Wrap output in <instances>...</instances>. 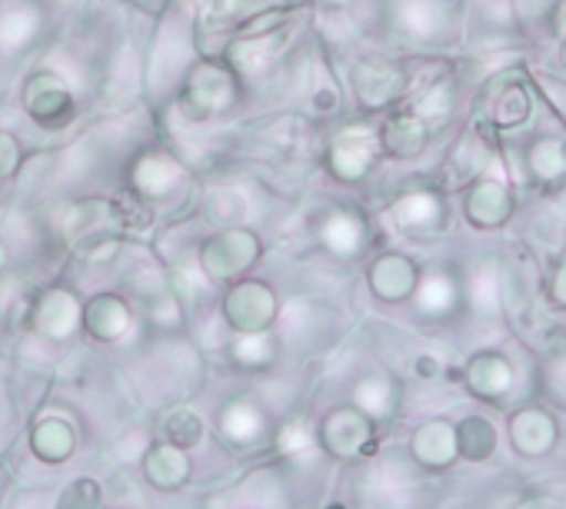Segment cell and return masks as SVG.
<instances>
[{
    "label": "cell",
    "mask_w": 566,
    "mask_h": 509,
    "mask_svg": "<svg viewBox=\"0 0 566 509\" xmlns=\"http://www.w3.org/2000/svg\"><path fill=\"white\" fill-rule=\"evenodd\" d=\"M120 223L114 206L104 200H87L77 203L64 213V233L74 246V253H81L84 261H107L117 250V236L111 233V226Z\"/></svg>",
    "instance_id": "6da1fadb"
},
{
    "label": "cell",
    "mask_w": 566,
    "mask_h": 509,
    "mask_svg": "<svg viewBox=\"0 0 566 509\" xmlns=\"http://www.w3.org/2000/svg\"><path fill=\"white\" fill-rule=\"evenodd\" d=\"M256 261H260V240L250 230H240V226H230V230L217 233L200 250V267L217 284L243 277Z\"/></svg>",
    "instance_id": "7a4b0ae2"
},
{
    "label": "cell",
    "mask_w": 566,
    "mask_h": 509,
    "mask_svg": "<svg viewBox=\"0 0 566 509\" xmlns=\"http://www.w3.org/2000/svg\"><path fill=\"white\" fill-rule=\"evenodd\" d=\"M374 420L357 406H337L321 420L317 446L327 449L334 459H357L374 449Z\"/></svg>",
    "instance_id": "3957f363"
},
{
    "label": "cell",
    "mask_w": 566,
    "mask_h": 509,
    "mask_svg": "<svg viewBox=\"0 0 566 509\" xmlns=\"http://www.w3.org/2000/svg\"><path fill=\"white\" fill-rule=\"evenodd\" d=\"M513 213H516V197L503 177L480 173L463 190V216L476 230H503L513 220Z\"/></svg>",
    "instance_id": "277c9868"
},
{
    "label": "cell",
    "mask_w": 566,
    "mask_h": 509,
    "mask_svg": "<svg viewBox=\"0 0 566 509\" xmlns=\"http://www.w3.org/2000/svg\"><path fill=\"white\" fill-rule=\"evenodd\" d=\"M223 317L237 333H256L270 330L276 317V297L266 284L260 280H240L233 290L223 297Z\"/></svg>",
    "instance_id": "5b68a950"
},
{
    "label": "cell",
    "mask_w": 566,
    "mask_h": 509,
    "mask_svg": "<svg viewBox=\"0 0 566 509\" xmlns=\"http://www.w3.org/2000/svg\"><path fill=\"white\" fill-rule=\"evenodd\" d=\"M230 100H233V77L217 64H200L190 71L187 91L180 97V110L190 120H207L220 114Z\"/></svg>",
    "instance_id": "8992f818"
},
{
    "label": "cell",
    "mask_w": 566,
    "mask_h": 509,
    "mask_svg": "<svg viewBox=\"0 0 566 509\" xmlns=\"http://www.w3.org/2000/svg\"><path fill=\"white\" fill-rule=\"evenodd\" d=\"M377 150H380V137L377 130H370L367 124H350L344 127L334 144H331V167L340 180H364L377 160Z\"/></svg>",
    "instance_id": "52a82bcc"
},
{
    "label": "cell",
    "mask_w": 566,
    "mask_h": 509,
    "mask_svg": "<svg viewBox=\"0 0 566 509\" xmlns=\"http://www.w3.org/2000/svg\"><path fill=\"white\" fill-rule=\"evenodd\" d=\"M533 117V94L530 84L520 74H503L500 81L490 84L486 94V120L500 130H516L523 124H530Z\"/></svg>",
    "instance_id": "ba28073f"
},
{
    "label": "cell",
    "mask_w": 566,
    "mask_h": 509,
    "mask_svg": "<svg viewBox=\"0 0 566 509\" xmlns=\"http://www.w3.org/2000/svg\"><path fill=\"white\" fill-rule=\"evenodd\" d=\"M81 317H84V304L71 290L57 287V290L41 294V300L34 304L31 324L41 337L64 343L81 330Z\"/></svg>",
    "instance_id": "9c48e42d"
},
{
    "label": "cell",
    "mask_w": 566,
    "mask_h": 509,
    "mask_svg": "<svg viewBox=\"0 0 566 509\" xmlns=\"http://www.w3.org/2000/svg\"><path fill=\"white\" fill-rule=\"evenodd\" d=\"M354 87L364 107L380 110L407 94V71L394 61H364L354 71Z\"/></svg>",
    "instance_id": "30bf717a"
},
{
    "label": "cell",
    "mask_w": 566,
    "mask_h": 509,
    "mask_svg": "<svg viewBox=\"0 0 566 509\" xmlns=\"http://www.w3.org/2000/svg\"><path fill=\"white\" fill-rule=\"evenodd\" d=\"M370 290L384 304H403L413 297L420 284V267L407 257V253H380L370 264Z\"/></svg>",
    "instance_id": "8fae6325"
},
{
    "label": "cell",
    "mask_w": 566,
    "mask_h": 509,
    "mask_svg": "<svg viewBox=\"0 0 566 509\" xmlns=\"http://www.w3.org/2000/svg\"><path fill=\"white\" fill-rule=\"evenodd\" d=\"M140 469H144V479L160 492L184 489L190 483V473H193L187 449H180L174 443H164V439L147 446V453L140 456Z\"/></svg>",
    "instance_id": "7c38bea8"
},
{
    "label": "cell",
    "mask_w": 566,
    "mask_h": 509,
    "mask_svg": "<svg viewBox=\"0 0 566 509\" xmlns=\"http://www.w3.org/2000/svg\"><path fill=\"white\" fill-rule=\"evenodd\" d=\"M24 104L31 110V117L44 127H57L74 114V100L71 91L64 87V81L57 74H34L28 81L24 91Z\"/></svg>",
    "instance_id": "4fadbf2b"
},
{
    "label": "cell",
    "mask_w": 566,
    "mask_h": 509,
    "mask_svg": "<svg viewBox=\"0 0 566 509\" xmlns=\"http://www.w3.org/2000/svg\"><path fill=\"white\" fill-rule=\"evenodd\" d=\"M526 177L539 187H559L566 180V137L563 134H539L523 150Z\"/></svg>",
    "instance_id": "5bb4252c"
},
{
    "label": "cell",
    "mask_w": 566,
    "mask_h": 509,
    "mask_svg": "<svg viewBox=\"0 0 566 509\" xmlns=\"http://www.w3.org/2000/svg\"><path fill=\"white\" fill-rule=\"evenodd\" d=\"M467 386L480 400H503L513 390V363L496 350H483L467 363Z\"/></svg>",
    "instance_id": "9a60e30c"
},
{
    "label": "cell",
    "mask_w": 566,
    "mask_h": 509,
    "mask_svg": "<svg viewBox=\"0 0 566 509\" xmlns=\"http://www.w3.org/2000/svg\"><path fill=\"white\" fill-rule=\"evenodd\" d=\"M77 443H81L77 426L64 416H44L31 430V453L48 466L67 463L77 453Z\"/></svg>",
    "instance_id": "2e32d148"
},
{
    "label": "cell",
    "mask_w": 566,
    "mask_h": 509,
    "mask_svg": "<svg viewBox=\"0 0 566 509\" xmlns=\"http://www.w3.org/2000/svg\"><path fill=\"white\" fill-rule=\"evenodd\" d=\"M510 436H513V446L523 456H543L546 449H553V443L559 436V426L546 410L523 406V410H516L510 416Z\"/></svg>",
    "instance_id": "e0dca14e"
},
{
    "label": "cell",
    "mask_w": 566,
    "mask_h": 509,
    "mask_svg": "<svg viewBox=\"0 0 566 509\" xmlns=\"http://www.w3.org/2000/svg\"><path fill=\"white\" fill-rule=\"evenodd\" d=\"M430 144V127L413 114V110H403V114H394L384 127H380V147L397 157V160H413L427 150Z\"/></svg>",
    "instance_id": "ac0fdd59"
},
{
    "label": "cell",
    "mask_w": 566,
    "mask_h": 509,
    "mask_svg": "<svg viewBox=\"0 0 566 509\" xmlns=\"http://www.w3.org/2000/svg\"><path fill=\"white\" fill-rule=\"evenodd\" d=\"M81 327H84L94 340L114 343V340H120V337L130 330V307H127L120 297H114V294H101V297H94V300L84 307Z\"/></svg>",
    "instance_id": "d6986e66"
},
{
    "label": "cell",
    "mask_w": 566,
    "mask_h": 509,
    "mask_svg": "<svg viewBox=\"0 0 566 509\" xmlns=\"http://www.w3.org/2000/svg\"><path fill=\"white\" fill-rule=\"evenodd\" d=\"M410 453L420 466L427 469H447L457 459V436H453V423L447 420H427L413 439H410Z\"/></svg>",
    "instance_id": "ffe728a7"
},
{
    "label": "cell",
    "mask_w": 566,
    "mask_h": 509,
    "mask_svg": "<svg viewBox=\"0 0 566 509\" xmlns=\"http://www.w3.org/2000/svg\"><path fill=\"white\" fill-rule=\"evenodd\" d=\"M400 230H437L447 223V200L437 190H410L394 203Z\"/></svg>",
    "instance_id": "44dd1931"
},
{
    "label": "cell",
    "mask_w": 566,
    "mask_h": 509,
    "mask_svg": "<svg viewBox=\"0 0 566 509\" xmlns=\"http://www.w3.org/2000/svg\"><path fill=\"white\" fill-rule=\"evenodd\" d=\"M283 47H287V31L276 28V31L250 34V38L237 41V44L230 47V61H233L243 74H263V71L280 57Z\"/></svg>",
    "instance_id": "7402d4cb"
},
{
    "label": "cell",
    "mask_w": 566,
    "mask_h": 509,
    "mask_svg": "<svg viewBox=\"0 0 566 509\" xmlns=\"http://www.w3.org/2000/svg\"><path fill=\"white\" fill-rule=\"evenodd\" d=\"M220 433L233 446H253L266 433V416L260 406H253L247 400H233L220 413Z\"/></svg>",
    "instance_id": "603a6c76"
},
{
    "label": "cell",
    "mask_w": 566,
    "mask_h": 509,
    "mask_svg": "<svg viewBox=\"0 0 566 509\" xmlns=\"http://www.w3.org/2000/svg\"><path fill=\"white\" fill-rule=\"evenodd\" d=\"M184 177V167L167 157V153H144L137 163H134V187L144 193V197H164L170 193Z\"/></svg>",
    "instance_id": "cb8c5ba5"
},
{
    "label": "cell",
    "mask_w": 566,
    "mask_h": 509,
    "mask_svg": "<svg viewBox=\"0 0 566 509\" xmlns=\"http://www.w3.org/2000/svg\"><path fill=\"white\" fill-rule=\"evenodd\" d=\"M413 300H417L420 314H427V317H447L460 304V284L447 271L420 274V284L413 290Z\"/></svg>",
    "instance_id": "d4e9b609"
},
{
    "label": "cell",
    "mask_w": 566,
    "mask_h": 509,
    "mask_svg": "<svg viewBox=\"0 0 566 509\" xmlns=\"http://www.w3.org/2000/svg\"><path fill=\"white\" fill-rule=\"evenodd\" d=\"M453 436H457V456L460 459L483 463V459H490L496 453V426L480 413L463 416L453 426Z\"/></svg>",
    "instance_id": "484cf974"
},
{
    "label": "cell",
    "mask_w": 566,
    "mask_h": 509,
    "mask_svg": "<svg viewBox=\"0 0 566 509\" xmlns=\"http://www.w3.org/2000/svg\"><path fill=\"white\" fill-rule=\"evenodd\" d=\"M321 236L327 243V250L340 253V257H354V253H360V246L367 243V226L357 213L350 210H334L324 226H321Z\"/></svg>",
    "instance_id": "4316f807"
},
{
    "label": "cell",
    "mask_w": 566,
    "mask_h": 509,
    "mask_svg": "<svg viewBox=\"0 0 566 509\" xmlns=\"http://www.w3.org/2000/svg\"><path fill=\"white\" fill-rule=\"evenodd\" d=\"M41 28L38 8L24 4V0H11V4L0 11V47L4 51H18L24 47Z\"/></svg>",
    "instance_id": "83f0119b"
},
{
    "label": "cell",
    "mask_w": 566,
    "mask_h": 509,
    "mask_svg": "<svg viewBox=\"0 0 566 509\" xmlns=\"http://www.w3.org/2000/svg\"><path fill=\"white\" fill-rule=\"evenodd\" d=\"M430 130L437 127V124H447L450 117H453V110H457V91H453V84L450 81H433L430 87H423L420 94H417V100H413V107H410Z\"/></svg>",
    "instance_id": "f1b7e54d"
},
{
    "label": "cell",
    "mask_w": 566,
    "mask_h": 509,
    "mask_svg": "<svg viewBox=\"0 0 566 509\" xmlns=\"http://www.w3.org/2000/svg\"><path fill=\"white\" fill-rule=\"evenodd\" d=\"M394 403H397V390L387 377H367L354 386V406L367 413L374 423L387 420L394 413Z\"/></svg>",
    "instance_id": "f546056e"
},
{
    "label": "cell",
    "mask_w": 566,
    "mask_h": 509,
    "mask_svg": "<svg viewBox=\"0 0 566 509\" xmlns=\"http://www.w3.org/2000/svg\"><path fill=\"white\" fill-rule=\"evenodd\" d=\"M440 4L437 0H403L400 4V28L417 38V41H430L440 31Z\"/></svg>",
    "instance_id": "4dcf8cb0"
},
{
    "label": "cell",
    "mask_w": 566,
    "mask_h": 509,
    "mask_svg": "<svg viewBox=\"0 0 566 509\" xmlns=\"http://www.w3.org/2000/svg\"><path fill=\"white\" fill-rule=\"evenodd\" d=\"M233 360L247 370H263L273 363L276 357V340L270 337V330H256V333H237L233 347H230Z\"/></svg>",
    "instance_id": "1f68e13d"
},
{
    "label": "cell",
    "mask_w": 566,
    "mask_h": 509,
    "mask_svg": "<svg viewBox=\"0 0 566 509\" xmlns=\"http://www.w3.org/2000/svg\"><path fill=\"white\" fill-rule=\"evenodd\" d=\"M160 433H164V436H160L164 443H174V446H180V449H193V446L203 439V420H200L193 410L177 406V410H170V413L164 416Z\"/></svg>",
    "instance_id": "d6a6232c"
},
{
    "label": "cell",
    "mask_w": 566,
    "mask_h": 509,
    "mask_svg": "<svg viewBox=\"0 0 566 509\" xmlns=\"http://www.w3.org/2000/svg\"><path fill=\"white\" fill-rule=\"evenodd\" d=\"M54 509H104V486L94 476H77L61 489Z\"/></svg>",
    "instance_id": "836d02e7"
},
{
    "label": "cell",
    "mask_w": 566,
    "mask_h": 509,
    "mask_svg": "<svg viewBox=\"0 0 566 509\" xmlns=\"http://www.w3.org/2000/svg\"><path fill=\"white\" fill-rule=\"evenodd\" d=\"M140 300L147 307V314L164 324V327H177L180 324V307L177 300L170 297V290L164 287V280H154L150 287H140Z\"/></svg>",
    "instance_id": "e575fe53"
},
{
    "label": "cell",
    "mask_w": 566,
    "mask_h": 509,
    "mask_svg": "<svg viewBox=\"0 0 566 509\" xmlns=\"http://www.w3.org/2000/svg\"><path fill=\"white\" fill-rule=\"evenodd\" d=\"M243 213H247V200L237 193V190H217L210 193L207 200V216L220 226H233V223H243Z\"/></svg>",
    "instance_id": "d590c367"
},
{
    "label": "cell",
    "mask_w": 566,
    "mask_h": 509,
    "mask_svg": "<svg viewBox=\"0 0 566 509\" xmlns=\"http://www.w3.org/2000/svg\"><path fill=\"white\" fill-rule=\"evenodd\" d=\"M276 4V0H207V18L210 21H233V18H247L256 14L263 8Z\"/></svg>",
    "instance_id": "8d00e7d4"
},
{
    "label": "cell",
    "mask_w": 566,
    "mask_h": 509,
    "mask_svg": "<svg viewBox=\"0 0 566 509\" xmlns=\"http://www.w3.org/2000/svg\"><path fill=\"white\" fill-rule=\"evenodd\" d=\"M276 446H280L283 456L297 459V456H304V453H311L317 446V433H311L304 423H287L276 436Z\"/></svg>",
    "instance_id": "74e56055"
},
{
    "label": "cell",
    "mask_w": 566,
    "mask_h": 509,
    "mask_svg": "<svg viewBox=\"0 0 566 509\" xmlns=\"http://www.w3.org/2000/svg\"><path fill=\"white\" fill-rule=\"evenodd\" d=\"M546 297L553 307L566 310V257L549 271V280H546Z\"/></svg>",
    "instance_id": "f35d334b"
},
{
    "label": "cell",
    "mask_w": 566,
    "mask_h": 509,
    "mask_svg": "<svg viewBox=\"0 0 566 509\" xmlns=\"http://www.w3.org/2000/svg\"><path fill=\"white\" fill-rule=\"evenodd\" d=\"M546 31L556 41L566 38V0H549V8H546Z\"/></svg>",
    "instance_id": "ab89813d"
},
{
    "label": "cell",
    "mask_w": 566,
    "mask_h": 509,
    "mask_svg": "<svg viewBox=\"0 0 566 509\" xmlns=\"http://www.w3.org/2000/svg\"><path fill=\"white\" fill-rule=\"evenodd\" d=\"M18 160H21V150H18V140L11 134H0V177H8L18 170Z\"/></svg>",
    "instance_id": "60d3db41"
},
{
    "label": "cell",
    "mask_w": 566,
    "mask_h": 509,
    "mask_svg": "<svg viewBox=\"0 0 566 509\" xmlns=\"http://www.w3.org/2000/svg\"><path fill=\"white\" fill-rule=\"evenodd\" d=\"M559 64H563V71H566V38L559 41Z\"/></svg>",
    "instance_id": "b9f144b4"
},
{
    "label": "cell",
    "mask_w": 566,
    "mask_h": 509,
    "mask_svg": "<svg viewBox=\"0 0 566 509\" xmlns=\"http://www.w3.org/2000/svg\"><path fill=\"white\" fill-rule=\"evenodd\" d=\"M0 267H4V246H0Z\"/></svg>",
    "instance_id": "7bdbcfd3"
},
{
    "label": "cell",
    "mask_w": 566,
    "mask_h": 509,
    "mask_svg": "<svg viewBox=\"0 0 566 509\" xmlns=\"http://www.w3.org/2000/svg\"><path fill=\"white\" fill-rule=\"evenodd\" d=\"M334 509H340V506H334Z\"/></svg>",
    "instance_id": "ee69618b"
}]
</instances>
